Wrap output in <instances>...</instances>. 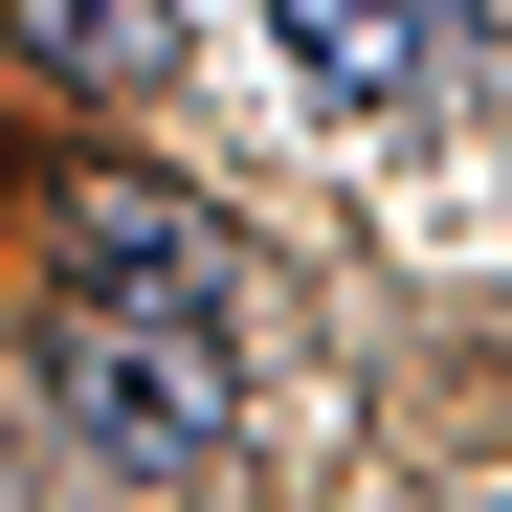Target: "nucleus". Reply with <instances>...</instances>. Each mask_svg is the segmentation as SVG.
Returning a JSON list of instances; mask_svg holds the SVG:
<instances>
[{
  "label": "nucleus",
  "mask_w": 512,
  "mask_h": 512,
  "mask_svg": "<svg viewBox=\"0 0 512 512\" xmlns=\"http://www.w3.org/2000/svg\"><path fill=\"white\" fill-rule=\"evenodd\" d=\"M45 379L67 423H90L112 468H223V423H245V290H223V245L201 201H67L45 245Z\"/></svg>",
  "instance_id": "f257e3e1"
},
{
  "label": "nucleus",
  "mask_w": 512,
  "mask_h": 512,
  "mask_svg": "<svg viewBox=\"0 0 512 512\" xmlns=\"http://www.w3.org/2000/svg\"><path fill=\"white\" fill-rule=\"evenodd\" d=\"M23 67H67V90H134V67H156V0H23Z\"/></svg>",
  "instance_id": "7ed1b4c3"
},
{
  "label": "nucleus",
  "mask_w": 512,
  "mask_h": 512,
  "mask_svg": "<svg viewBox=\"0 0 512 512\" xmlns=\"http://www.w3.org/2000/svg\"><path fill=\"white\" fill-rule=\"evenodd\" d=\"M268 23H290V67H312L334 112H401L423 45H446V0H268Z\"/></svg>",
  "instance_id": "f03ea898"
}]
</instances>
